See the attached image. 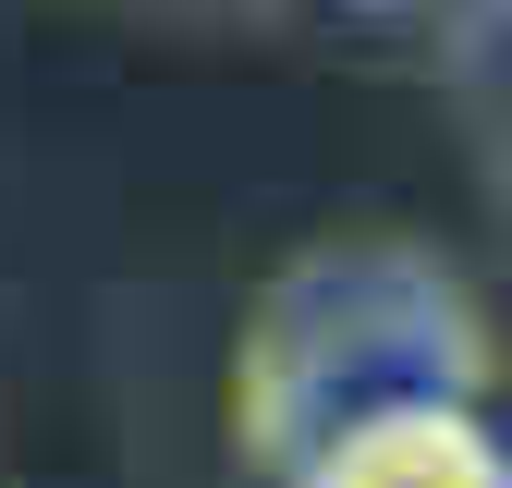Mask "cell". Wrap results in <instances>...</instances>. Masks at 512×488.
I'll return each instance as SVG.
<instances>
[{
  "instance_id": "7a4b0ae2",
  "label": "cell",
  "mask_w": 512,
  "mask_h": 488,
  "mask_svg": "<svg viewBox=\"0 0 512 488\" xmlns=\"http://www.w3.org/2000/svg\"><path fill=\"white\" fill-rule=\"evenodd\" d=\"M281 476L293 488H512V440L476 415L464 379H403L342 403Z\"/></svg>"
},
{
  "instance_id": "3957f363",
  "label": "cell",
  "mask_w": 512,
  "mask_h": 488,
  "mask_svg": "<svg viewBox=\"0 0 512 488\" xmlns=\"http://www.w3.org/2000/svg\"><path fill=\"white\" fill-rule=\"evenodd\" d=\"M354 13H403V0H354Z\"/></svg>"
},
{
  "instance_id": "6da1fadb",
  "label": "cell",
  "mask_w": 512,
  "mask_h": 488,
  "mask_svg": "<svg viewBox=\"0 0 512 488\" xmlns=\"http://www.w3.org/2000/svg\"><path fill=\"white\" fill-rule=\"evenodd\" d=\"M464 305L452 281H427L415 257H317L305 281L269 293V318L244 342V427L256 452L293 464L317 427L366 391H403V379H464Z\"/></svg>"
}]
</instances>
